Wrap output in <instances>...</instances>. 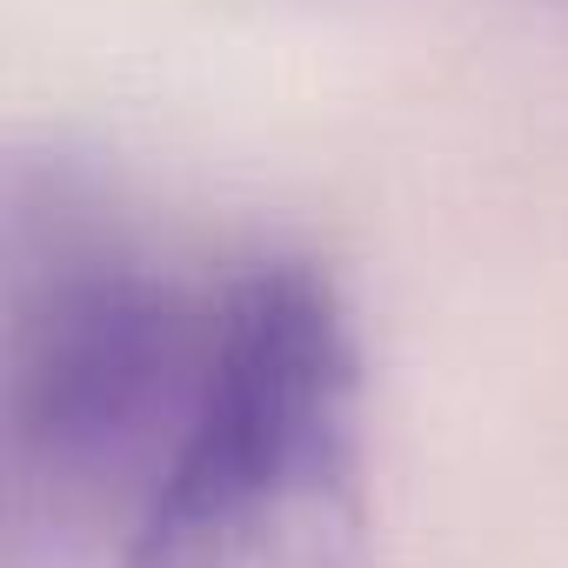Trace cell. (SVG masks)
<instances>
[{
    "label": "cell",
    "instance_id": "cell-1",
    "mask_svg": "<svg viewBox=\"0 0 568 568\" xmlns=\"http://www.w3.org/2000/svg\"><path fill=\"white\" fill-rule=\"evenodd\" d=\"M8 261V528L21 555L108 561L207 388L241 254L187 261L54 174L21 181Z\"/></svg>",
    "mask_w": 568,
    "mask_h": 568
},
{
    "label": "cell",
    "instance_id": "cell-2",
    "mask_svg": "<svg viewBox=\"0 0 568 568\" xmlns=\"http://www.w3.org/2000/svg\"><path fill=\"white\" fill-rule=\"evenodd\" d=\"M362 561L368 362L355 308L308 254H241L207 388L101 568Z\"/></svg>",
    "mask_w": 568,
    "mask_h": 568
}]
</instances>
